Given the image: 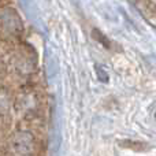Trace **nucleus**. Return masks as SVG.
Masks as SVG:
<instances>
[{
    "label": "nucleus",
    "instance_id": "1",
    "mask_svg": "<svg viewBox=\"0 0 156 156\" xmlns=\"http://www.w3.org/2000/svg\"><path fill=\"white\" fill-rule=\"evenodd\" d=\"M36 143L30 133L19 132L11 140V151L15 156H30L34 152Z\"/></svg>",
    "mask_w": 156,
    "mask_h": 156
}]
</instances>
